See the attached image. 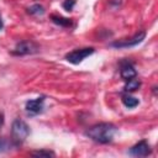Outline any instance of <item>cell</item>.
Instances as JSON below:
<instances>
[{
    "label": "cell",
    "mask_w": 158,
    "mask_h": 158,
    "mask_svg": "<svg viewBox=\"0 0 158 158\" xmlns=\"http://www.w3.org/2000/svg\"><path fill=\"white\" fill-rule=\"evenodd\" d=\"M52 21L62 27H69L72 26V20L70 19H65V17H62V16H58V15H52L51 16Z\"/></svg>",
    "instance_id": "8fae6325"
},
{
    "label": "cell",
    "mask_w": 158,
    "mask_h": 158,
    "mask_svg": "<svg viewBox=\"0 0 158 158\" xmlns=\"http://www.w3.org/2000/svg\"><path fill=\"white\" fill-rule=\"evenodd\" d=\"M94 48L93 47H85V48H79V49H74L69 53L65 54V59L72 63V64H79L83 59H85L86 57H89L90 54L94 53Z\"/></svg>",
    "instance_id": "3957f363"
},
{
    "label": "cell",
    "mask_w": 158,
    "mask_h": 158,
    "mask_svg": "<svg viewBox=\"0 0 158 158\" xmlns=\"http://www.w3.org/2000/svg\"><path fill=\"white\" fill-rule=\"evenodd\" d=\"M30 135V127L28 125L17 118L12 122V126H11V138H12V142L14 144H20L22 143Z\"/></svg>",
    "instance_id": "7a4b0ae2"
},
{
    "label": "cell",
    "mask_w": 158,
    "mask_h": 158,
    "mask_svg": "<svg viewBox=\"0 0 158 158\" xmlns=\"http://www.w3.org/2000/svg\"><path fill=\"white\" fill-rule=\"evenodd\" d=\"M120 74H121V78L125 79V80H130L132 78H136L137 75V72L135 70V68L132 67L131 63H123L121 65V70H120Z\"/></svg>",
    "instance_id": "ba28073f"
},
{
    "label": "cell",
    "mask_w": 158,
    "mask_h": 158,
    "mask_svg": "<svg viewBox=\"0 0 158 158\" xmlns=\"http://www.w3.org/2000/svg\"><path fill=\"white\" fill-rule=\"evenodd\" d=\"M117 127L110 122H100L89 127L85 135L98 143H109L114 139Z\"/></svg>",
    "instance_id": "6da1fadb"
},
{
    "label": "cell",
    "mask_w": 158,
    "mask_h": 158,
    "mask_svg": "<svg viewBox=\"0 0 158 158\" xmlns=\"http://www.w3.org/2000/svg\"><path fill=\"white\" fill-rule=\"evenodd\" d=\"M128 153L133 157H147L148 154H151V147L146 141H139L133 147H131Z\"/></svg>",
    "instance_id": "8992f818"
},
{
    "label": "cell",
    "mask_w": 158,
    "mask_h": 158,
    "mask_svg": "<svg viewBox=\"0 0 158 158\" xmlns=\"http://www.w3.org/2000/svg\"><path fill=\"white\" fill-rule=\"evenodd\" d=\"M27 11H28V14H31V15H42V14L44 12V9H43V6H41L40 4H35V5H32L31 7H28Z\"/></svg>",
    "instance_id": "7c38bea8"
},
{
    "label": "cell",
    "mask_w": 158,
    "mask_h": 158,
    "mask_svg": "<svg viewBox=\"0 0 158 158\" xmlns=\"http://www.w3.org/2000/svg\"><path fill=\"white\" fill-rule=\"evenodd\" d=\"M43 102H44V98H37L33 100H28L26 102V111L31 115H37L40 112H42L43 110Z\"/></svg>",
    "instance_id": "52a82bcc"
},
{
    "label": "cell",
    "mask_w": 158,
    "mask_h": 158,
    "mask_svg": "<svg viewBox=\"0 0 158 158\" xmlns=\"http://www.w3.org/2000/svg\"><path fill=\"white\" fill-rule=\"evenodd\" d=\"M74 5H75V0H65V1L62 4L63 9L67 10V11H70V10L74 7Z\"/></svg>",
    "instance_id": "9a60e30c"
},
{
    "label": "cell",
    "mask_w": 158,
    "mask_h": 158,
    "mask_svg": "<svg viewBox=\"0 0 158 158\" xmlns=\"http://www.w3.org/2000/svg\"><path fill=\"white\" fill-rule=\"evenodd\" d=\"M144 37H146V32L144 31H141V32L136 33L131 38H125V40H120V41L112 42L111 43V47H115V48H130V47H135V46L139 44L144 40Z\"/></svg>",
    "instance_id": "277c9868"
},
{
    "label": "cell",
    "mask_w": 158,
    "mask_h": 158,
    "mask_svg": "<svg viewBox=\"0 0 158 158\" xmlns=\"http://www.w3.org/2000/svg\"><path fill=\"white\" fill-rule=\"evenodd\" d=\"M12 143H14V142L7 141L6 138H0V154H2L4 152L9 151V149L12 147Z\"/></svg>",
    "instance_id": "4fadbf2b"
},
{
    "label": "cell",
    "mask_w": 158,
    "mask_h": 158,
    "mask_svg": "<svg viewBox=\"0 0 158 158\" xmlns=\"http://www.w3.org/2000/svg\"><path fill=\"white\" fill-rule=\"evenodd\" d=\"M139 86H141V81L138 79H136V78H132V79L127 80V83H126L123 89H125L126 93H132V91H136Z\"/></svg>",
    "instance_id": "30bf717a"
},
{
    "label": "cell",
    "mask_w": 158,
    "mask_h": 158,
    "mask_svg": "<svg viewBox=\"0 0 158 158\" xmlns=\"http://www.w3.org/2000/svg\"><path fill=\"white\" fill-rule=\"evenodd\" d=\"M2 26H4V23H2V19H1V14H0V30L2 28Z\"/></svg>",
    "instance_id": "e0dca14e"
},
{
    "label": "cell",
    "mask_w": 158,
    "mask_h": 158,
    "mask_svg": "<svg viewBox=\"0 0 158 158\" xmlns=\"http://www.w3.org/2000/svg\"><path fill=\"white\" fill-rule=\"evenodd\" d=\"M37 51H38V46L33 41H21L16 44L15 49L12 51V54L26 56V54H33Z\"/></svg>",
    "instance_id": "5b68a950"
},
{
    "label": "cell",
    "mask_w": 158,
    "mask_h": 158,
    "mask_svg": "<svg viewBox=\"0 0 158 158\" xmlns=\"http://www.w3.org/2000/svg\"><path fill=\"white\" fill-rule=\"evenodd\" d=\"M31 156H33V157H46V158H49V157H54V153L51 152V151L42 149V151H35V152H31Z\"/></svg>",
    "instance_id": "5bb4252c"
},
{
    "label": "cell",
    "mask_w": 158,
    "mask_h": 158,
    "mask_svg": "<svg viewBox=\"0 0 158 158\" xmlns=\"http://www.w3.org/2000/svg\"><path fill=\"white\" fill-rule=\"evenodd\" d=\"M2 125H4V114L0 112V128L2 127Z\"/></svg>",
    "instance_id": "2e32d148"
},
{
    "label": "cell",
    "mask_w": 158,
    "mask_h": 158,
    "mask_svg": "<svg viewBox=\"0 0 158 158\" xmlns=\"http://www.w3.org/2000/svg\"><path fill=\"white\" fill-rule=\"evenodd\" d=\"M121 100H122V104L128 109H133L139 104V100L135 96H131V95H123Z\"/></svg>",
    "instance_id": "9c48e42d"
}]
</instances>
